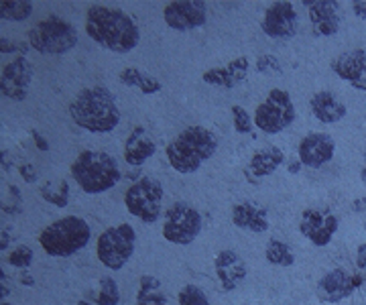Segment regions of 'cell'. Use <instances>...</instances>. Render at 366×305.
Returning a JSON list of instances; mask_svg holds the SVG:
<instances>
[{
    "label": "cell",
    "mask_w": 366,
    "mask_h": 305,
    "mask_svg": "<svg viewBox=\"0 0 366 305\" xmlns=\"http://www.w3.org/2000/svg\"><path fill=\"white\" fill-rule=\"evenodd\" d=\"M264 259H267L269 265L273 266H291L295 263V254L291 251V246H289L287 242L277 239H271L267 242Z\"/></svg>",
    "instance_id": "4316f807"
},
{
    "label": "cell",
    "mask_w": 366,
    "mask_h": 305,
    "mask_svg": "<svg viewBox=\"0 0 366 305\" xmlns=\"http://www.w3.org/2000/svg\"><path fill=\"white\" fill-rule=\"evenodd\" d=\"M214 269H216V275H218V281H220L224 291H234L249 275L247 261L232 249H226L216 254Z\"/></svg>",
    "instance_id": "e0dca14e"
},
{
    "label": "cell",
    "mask_w": 366,
    "mask_h": 305,
    "mask_svg": "<svg viewBox=\"0 0 366 305\" xmlns=\"http://www.w3.org/2000/svg\"><path fill=\"white\" fill-rule=\"evenodd\" d=\"M120 81L137 88L143 94H157L161 90V81L155 80L153 76H149L147 71H141L139 67H124L120 71Z\"/></svg>",
    "instance_id": "484cf974"
},
{
    "label": "cell",
    "mask_w": 366,
    "mask_h": 305,
    "mask_svg": "<svg viewBox=\"0 0 366 305\" xmlns=\"http://www.w3.org/2000/svg\"><path fill=\"white\" fill-rule=\"evenodd\" d=\"M134 305H167V295L163 293L161 281L157 277H153V275L141 277Z\"/></svg>",
    "instance_id": "d4e9b609"
},
{
    "label": "cell",
    "mask_w": 366,
    "mask_h": 305,
    "mask_svg": "<svg viewBox=\"0 0 366 305\" xmlns=\"http://www.w3.org/2000/svg\"><path fill=\"white\" fill-rule=\"evenodd\" d=\"M340 228V218L330 210L307 208L301 214L300 232L314 246H327Z\"/></svg>",
    "instance_id": "8fae6325"
},
{
    "label": "cell",
    "mask_w": 366,
    "mask_h": 305,
    "mask_svg": "<svg viewBox=\"0 0 366 305\" xmlns=\"http://www.w3.org/2000/svg\"><path fill=\"white\" fill-rule=\"evenodd\" d=\"M124 204L131 216L144 224H153L163 212V186L153 177H141L127 189Z\"/></svg>",
    "instance_id": "9c48e42d"
},
{
    "label": "cell",
    "mask_w": 366,
    "mask_h": 305,
    "mask_svg": "<svg viewBox=\"0 0 366 305\" xmlns=\"http://www.w3.org/2000/svg\"><path fill=\"white\" fill-rule=\"evenodd\" d=\"M310 108H312V114L320 122L324 124H336L340 122L346 114H348V108L342 102L340 98L330 90H322V92H315L310 100Z\"/></svg>",
    "instance_id": "7402d4cb"
},
{
    "label": "cell",
    "mask_w": 366,
    "mask_h": 305,
    "mask_svg": "<svg viewBox=\"0 0 366 305\" xmlns=\"http://www.w3.org/2000/svg\"><path fill=\"white\" fill-rule=\"evenodd\" d=\"M358 283H360V279L350 275L346 269L336 266V269L327 271L326 275H322V277L317 279L315 295L324 304H340V301L348 299L356 291Z\"/></svg>",
    "instance_id": "5bb4252c"
},
{
    "label": "cell",
    "mask_w": 366,
    "mask_h": 305,
    "mask_svg": "<svg viewBox=\"0 0 366 305\" xmlns=\"http://www.w3.org/2000/svg\"><path fill=\"white\" fill-rule=\"evenodd\" d=\"M26 39L39 54L64 55L78 45V31L69 21L51 14L29 29Z\"/></svg>",
    "instance_id": "8992f818"
},
{
    "label": "cell",
    "mask_w": 366,
    "mask_h": 305,
    "mask_svg": "<svg viewBox=\"0 0 366 305\" xmlns=\"http://www.w3.org/2000/svg\"><path fill=\"white\" fill-rule=\"evenodd\" d=\"M19 171H21V177L25 179L26 184H35L37 181V171H35V167L33 165H21L19 167Z\"/></svg>",
    "instance_id": "d590c367"
},
{
    "label": "cell",
    "mask_w": 366,
    "mask_h": 305,
    "mask_svg": "<svg viewBox=\"0 0 366 305\" xmlns=\"http://www.w3.org/2000/svg\"><path fill=\"white\" fill-rule=\"evenodd\" d=\"M41 198L53 204L55 208H66L69 201V186L66 179H55V181H45L39 187Z\"/></svg>",
    "instance_id": "83f0119b"
},
{
    "label": "cell",
    "mask_w": 366,
    "mask_h": 305,
    "mask_svg": "<svg viewBox=\"0 0 366 305\" xmlns=\"http://www.w3.org/2000/svg\"><path fill=\"white\" fill-rule=\"evenodd\" d=\"M295 106L293 100L285 90L281 88H273L267 94V98L254 110V126L267 134L283 133L295 122Z\"/></svg>",
    "instance_id": "ba28073f"
},
{
    "label": "cell",
    "mask_w": 366,
    "mask_h": 305,
    "mask_svg": "<svg viewBox=\"0 0 366 305\" xmlns=\"http://www.w3.org/2000/svg\"><path fill=\"white\" fill-rule=\"evenodd\" d=\"M232 120H234V131L240 134H250L254 131V120L242 106H232Z\"/></svg>",
    "instance_id": "d6a6232c"
},
{
    "label": "cell",
    "mask_w": 366,
    "mask_h": 305,
    "mask_svg": "<svg viewBox=\"0 0 366 305\" xmlns=\"http://www.w3.org/2000/svg\"><path fill=\"white\" fill-rule=\"evenodd\" d=\"M11 232L9 230H4V228H0V251H9L11 249Z\"/></svg>",
    "instance_id": "60d3db41"
},
{
    "label": "cell",
    "mask_w": 366,
    "mask_h": 305,
    "mask_svg": "<svg viewBox=\"0 0 366 305\" xmlns=\"http://www.w3.org/2000/svg\"><path fill=\"white\" fill-rule=\"evenodd\" d=\"M356 266L360 271H366V242H362L356 251Z\"/></svg>",
    "instance_id": "f35d334b"
},
{
    "label": "cell",
    "mask_w": 366,
    "mask_h": 305,
    "mask_svg": "<svg viewBox=\"0 0 366 305\" xmlns=\"http://www.w3.org/2000/svg\"><path fill=\"white\" fill-rule=\"evenodd\" d=\"M157 153V143L151 139V134L143 126L132 129L127 143H124V161L132 167H141Z\"/></svg>",
    "instance_id": "603a6c76"
},
{
    "label": "cell",
    "mask_w": 366,
    "mask_h": 305,
    "mask_svg": "<svg viewBox=\"0 0 366 305\" xmlns=\"http://www.w3.org/2000/svg\"><path fill=\"white\" fill-rule=\"evenodd\" d=\"M300 16L291 2H273L262 14V33L273 39H291L297 33Z\"/></svg>",
    "instance_id": "9a60e30c"
},
{
    "label": "cell",
    "mask_w": 366,
    "mask_h": 305,
    "mask_svg": "<svg viewBox=\"0 0 366 305\" xmlns=\"http://www.w3.org/2000/svg\"><path fill=\"white\" fill-rule=\"evenodd\" d=\"M350 6H352V13L358 19L366 21V0H354V2H350Z\"/></svg>",
    "instance_id": "74e56055"
},
{
    "label": "cell",
    "mask_w": 366,
    "mask_h": 305,
    "mask_svg": "<svg viewBox=\"0 0 366 305\" xmlns=\"http://www.w3.org/2000/svg\"><path fill=\"white\" fill-rule=\"evenodd\" d=\"M177 301L179 305H209L208 295L204 293V289H199L197 285H183L182 291L177 295Z\"/></svg>",
    "instance_id": "4dcf8cb0"
},
{
    "label": "cell",
    "mask_w": 366,
    "mask_h": 305,
    "mask_svg": "<svg viewBox=\"0 0 366 305\" xmlns=\"http://www.w3.org/2000/svg\"><path fill=\"white\" fill-rule=\"evenodd\" d=\"M33 259H35L33 249H31V246H25V244L14 246L13 251H11V254H9V263H11L14 269H21V271H26L29 266L33 265Z\"/></svg>",
    "instance_id": "1f68e13d"
},
{
    "label": "cell",
    "mask_w": 366,
    "mask_h": 305,
    "mask_svg": "<svg viewBox=\"0 0 366 305\" xmlns=\"http://www.w3.org/2000/svg\"><path fill=\"white\" fill-rule=\"evenodd\" d=\"M303 6L310 9V21L315 33L322 37H332L340 31V2L334 0H303Z\"/></svg>",
    "instance_id": "d6986e66"
},
{
    "label": "cell",
    "mask_w": 366,
    "mask_h": 305,
    "mask_svg": "<svg viewBox=\"0 0 366 305\" xmlns=\"http://www.w3.org/2000/svg\"><path fill=\"white\" fill-rule=\"evenodd\" d=\"M86 33L100 47L114 54H131L141 41V29L131 14L106 4H92L88 9Z\"/></svg>",
    "instance_id": "6da1fadb"
},
{
    "label": "cell",
    "mask_w": 366,
    "mask_h": 305,
    "mask_svg": "<svg viewBox=\"0 0 366 305\" xmlns=\"http://www.w3.org/2000/svg\"><path fill=\"white\" fill-rule=\"evenodd\" d=\"M33 14V2L26 0H0L2 21H26Z\"/></svg>",
    "instance_id": "f1b7e54d"
},
{
    "label": "cell",
    "mask_w": 366,
    "mask_h": 305,
    "mask_svg": "<svg viewBox=\"0 0 366 305\" xmlns=\"http://www.w3.org/2000/svg\"><path fill=\"white\" fill-rule=\"evenodd\" d=\"M283 163H285V153L279 146H264L252 155L247 175H249V179L257 181V179L277 171Z\"/></svg>",
    "instance_id": "cb8c5ba5"
},
{
    "label": "cell",
    "mask_w": 366,
    "mask_h": 305,
    "mask_svg": "<svg viewBox=\"0 0 366 305\" xmlns=\"http://www.w3.org/2000/svg\"><path fill=\"white\" fill-rule=\"evenodd\" d=\"M356 206H354V210H365V204H366V199H358V201H354Z\"/></svg>",
    "instance_id": "ee69618b"
},
{
    "label": "cell",
    "mask_w": 366,
    "mask_h": 305,
    "mask_svg": "<svg viewBox=\"0 0 366 305\" xmlns=\"http://www.w3.org/2000/svg\"><path fill=\"white\" fill-rule=\"evenodd\" d=\"M332 71L356 90L366 92V49L344 51L332 61Z\"/></svg>",
    "instance_id": "ac0fdd59"
},
{
    "label": "cell",
    "mask_w": 366,
    "mask_h": 305,
    "mask_svg": "<svg viewBox=\"0 0 366 305\" xmlns=\"http://www.w3.org/2000/svg\"><path fill=\"white\" fill-rule=\"evenodd\" d=\"M218 151L216 134L204 126H187L167 145V161L182 175L196 173Z\"/></svg>",
    "instance_id": "3957f363"
},
{
    "label": "cell",
    "mask_w": 366,
    "mask_h": 305,
    "mask_svg": "<svg viewBox=\"0 0 366 305\" xmlns=\"http://www.w3.org/2000/svg\"><path fill=\"white\" fill-rule=\"evenodd\" d=\"M202 214L187 201H175L169 210L165 212V222H163V236L167 242L187 246L199 236L202 232Z\"/></svg>",
    "instance_id": "30bf717a"
},
{
    "label": "cell",
    "mask_w": 366,
    "mask_h": 305,
    "mask_svg": "<svg viewBox=\"0 0 366 305\" xmlns=\"http://www.w3.org/2000/svg\"><path fill=\"white\" fill-rule=\"evenodd\" d=\"M232 224L240 230H249L254 234H262L269 230V212L264 206L254 201H238L232 208Z\"/></svg>",
    "instance_id": "44dd1931"
},
{
    "label": "cell",
    "mask_w": 366,
    "mask_h": 305,
    "mask_svg": "<svg viewBox=\"0 0 366 305\" xmlns=\"http://www.w3.org/2000/svg\"><path fill=\"white\" fill-rule=\"evenodd\" d=\"M257 69L262 76H281L283 74V66L279 64V59L274 55H261L257 59Z\"/></svg>",
    "instance_id": "836d02e7"
},
{
    "label": "cell",
    "mask_w": 366,
    "mask_h": 305,
    "mask_svg": "<svg viewBox=\"0 0 366 305\" xmlns=\"http://www.w3.org/2000/svg\"><path fill=\"white\" fill-rule=\"evenodd\" d=\"M120 301V289L112 277L100 279V289L94 297V305H118Z\"/></svg>",
    "instance_id": "f546056e"
},
{
    "label": "cell",
    "mask_w": 366,
    "mask_h": 305,
    "mask_svg": "<svg viewBox=\"0 0 366 305\" xmlns=\"http://www.w3.org/2000/svg\"><path fill=\"white\" fill-rule=\"evenodd\" d=\"M21 283H23V285H26V287H33L35 279L31 277V275H26L25 271H23V275H21Z\"/></svg>",
    "instance_id": "b9f144b4"
},
{
    "label": "cell",
    "mask_w": 366,
    "mask_h": 305,
    "mask_svg": "<svg viewBox=\"0 0 366 305\" xmlns=\"http://www.w3.org/2000/svg\"><path fill=\"white\" fill-rule=\"evenodd\" d=\"M287 167H289V171H291V173H300L301 161H300V159H297V161H291V163H289Z\"/></svg>",
    "instance_id": "7bdbcfd3"
},
{
    "label": "cell",
    "mask_w": 366,
    "mask_h": 305,
    "mask_svg": "<svg viewBox=\"0 0 366 305\" xmlns=\"http://www.w3.org/2000/svg\"><path fill=\"white\" fill-rule=\"evenodd\" d=\"M249 59L247 57H236L230 64L222 67H212L208 71H204L202 80L216 86V88H224V90H232L240 81L249 76Z\"/></svg>",
    "instance_id": "ffe728a7"
},
{
    "label": "cell",
    "mask_w": 366,
    "mask_h": 305,
    "mask_svg": "<svg viewBox=\"0 0 366 305\" xmlns=\"http://www.w3.org/2000/svg\"><path fill=\"white\" fill-rule=\"evenodd\" d=\"M71 120L88 133L104 134L114 131L120 122V108L114 94L104 86L84 88L69 104Z\"/></svg>",
    "instance_id": "7a4b0ae2"
},
{
    "label": "cell",
    "mask_w": 366,
    "mask_h": 305,
    "mask_svg": "<svg viewBox=\"0 0 366 305\" xmlns=\"http://www.w3.org/2000/svg\"><path fill=\"white\" fill-rule=\"evenodd\" d=\"M31 136H33V141H35V145H37L39 151H49V143H47V139L39 131H31Z\"/></svg>",
    "instance_id": "ab89813d"
},
{
    "label": "cell",
    "mask_w": 366,
    "mask_h": 305,
    "mask_svg": "<svg viewBox=\"0 0 366 305\" xmlns=\"http://www.w3.org/2000/svg\"><path fill=\"white\" fill-rule=\"evenodd\" d=\"M92 239L90 224L79 216H66L47 226L39 234V244L49 256L67 259L84 251Z\"/></svg>",
    "instance_id": "5b68a950"
},
{
    "label": "cell",
    "mask_w": 366,
    "mask_h": 305,
    "mask_svg": "<svg viewBox=\"0 0 366 305\" xmlns=\"http://www.w3.org/2000/svg\"><path fill=\"white\" fill-rule=\"evenodd\" d=\"M334 153H336V141L327 133H307L297 146V159L301 161V165L312 169L324 167L334 159Z\"/></svg>",
    "instance_id": "2e32d148"
},
{
    "label": "cell",
    "mask_w": 366,
    "mask_h": 305,
    "mask_svg": "<svg viewBox=\"0 0 366 305\" xmlns=\"http://www.w3.org/2000/svg\"><path fill=\"white\" fill-rule=\"evenodd\" d=\"M29 49L26 43H19V41H11V39H0V54H19L23 55Z\"/></svg>",
    "instance_id": "e575fe53"
},
{
    "label": "cell",
    "mask_w": 366,
    "mask_h": 305,
    "mask_svg": "<svg viewBox=\"0 0 366 305\" xmlns=\"http://www.w3.org/2000/svg\"><path fill=\"white\" fill-rule=\"evenodd\" d=\"M9 293H11V285H9V277H6V273L2 269V261H0V301L4 297H9Z\"/></svg>",
    "instance_id": "8d00e7d4"
},
{
    "label": "cell",
    "mask_w": 366,
    "mask_h": 305,
    "mask_svg": "<svg viewBox=\"0 0 366 305\" xmlns=\"http://www.w3.org/2000/svg\"><path fill=\"white\" fill-rule=\"evenodd\" d=\"M33 64L25 55H16L11 64H6L0 74V96L14 102L25 100L29 94V86L33 81Z\"/></svg>",
    "instance_id": "7c38bea8"
},
{
    "label": "cell",
    "mask_w": 366,
    "mask_h": 305,
    "mask_svg": "<svg viewBox=\"0 0 366 305\" xmlns=\"http://www.w3.org/2000/svg\"><path fill=\"white\" fill-rule=\"evenodd\" d=\"M76 305H94V304H92V301H88V299H81V301H78Z\"/></svg>",
    "instance_id": "bcb514c9"
},
{
    "label": "cell",
    "mask_w": 366,
    "mask_h": 305,
    "mask_svg": "<svg viewBox=\"0 0 366 305\" xmlns=\"http://www.w3.org/2000/svg\"><path fill=\"white\" fill-rule=\"evenodd\" d=\"M163 19L175 31H194L208 23V4L202 0H175L165 6Z\"/></svg>",
    "instance_id": "4fadbf2b"
},
{
    "label": "cell",
    "mask_w": 366,
    "mask_h": 305,
    "mask_svg": "<svg viewBox=\"0 0 366 305\" xmlns=\"http://www.w3.org/2000/svg\"><path fill=\"white\" fill-rule=\"evenodd\" d=\"M0 305H13V304H6V301H0Z\"/></svg>",
    "instance_id": "7dc6e473"
},
{
    "label": "cell",
    "mask_w": 366,
    "mask_h": 305,
    "mask_svg": "<svg viewBox=\"0 0 366 305\" xmlns=\"http://www.w3.org/2000/svg\"><path fill=\"white\" fill-rule=\"evenodd\" d=\"M360 179H362V184H366V161L365 165H362V169H360Z\"/></svg>",
    "instance_id": "f6af8a7d"
},
{
    "label": "cell",
    "mask_w": 366,
    "mask_h": 305,
    "mask_svg": "<svg viewBox=\"0 0 366 305\" xmlns=\"http://www.w3.org/2000/svg\"><path fill=\"white\" fill-rule=\"evenodd\" d=\"M71 177L86 194H104L117 186L122 177L118 161L104 151H81L71 163Z\"/></svg>",
    "instance_id": "277c9868"
},
{
    "label": "cell",
    "mask_w": 366,
    "mask_h": 305,
    "mask_svg": "<svg viewBox=\"0 0 366 305\" xmlns=\"http://www.w3.org/2000/svg\"><path fill=\"white\" fill-rule=\"evenodd\" d=\"M134 244H137V232L131 224H118L112 226V228H106L96 242L98 261L112 271H120L131 261Z\"/></svg>",
    "instance_id": "52a82bcc"
}]
</instances>
